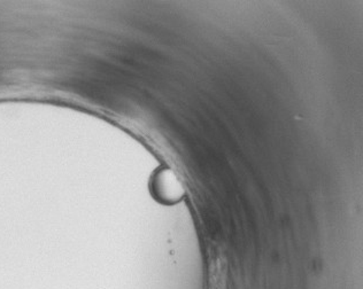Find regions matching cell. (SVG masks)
Instances as JSON below:
<instances>
[{"instance_id": "1", "label": "cell", "mask_w": 363, "mask_h": 289, "mask_svg": "<svg viewBox=\"0 0 363 289\" xmlns=\"http://www.w3.org/2000/svg\"><path fill=\"white\" fill-rule=\"evenodd\" d=\"M157 196L164 201H176L183 196L181 183L170 170L159 172L155 181Z\"/></svg>"}]
</instances>
